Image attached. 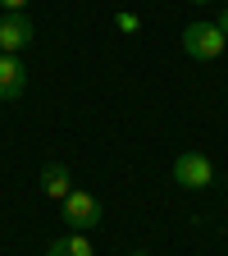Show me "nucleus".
<instances>
[{"label": "nucleus", "instance_id": "f257e3e1", "mask_svg": "<svg viewBox=\"0 0 228 256\" xmlns=\"http://www.w3.org/2000/svg\"><path fill=\"white\" fill-rule=\"evenodd\" d=\"M224 46H228V37H224L215 23H192V28H183V55H192V60H219Z\"/></svg>", "mask_w": 228, "mask_h": 256}, {"label": "nucleus", "instance_id": "f03ea898", "mask_svg": "<svg viewBox=\"0 0 228 256\" xmlns=\"http://www.w3.org/2000/svg\"><path fill=\"white\" fill-rule=\"evenodd\" d=\"M174 183L187 188V192H206V188L215 183V165H210V156H201V151H183V156L174 160Z\"/></svg>", "mask_w": 228, "mask_h": 256}, {"label": "nucleus", "instance_id": "7ed1b4c3", "mask_svg": "<svg viewBox=\"0 0 228 256\" xmlns=\"http://www.w3.org/2000/svg\"><path fill=\"white\" fill-rule=\"evenodd\" d=\"M64 224H69L73 234H87V229H96V224H101V202H96L91 192L73 188L69 197H64Z\"/></svg>", "mask_w": 228, "mask_h": 256}, {"label": "nucleus", "instance_id": "20e7f679", "mask_svg": "<svg viewBox=\"0 0 228 256\" xmlns=\"http://www.w3.org/2000/svg\"><path fill=\"white\" fill-rule=\"evenodd\" d=\"M32 42V23L23 14H5L0 18V55H18Z\"/></svg>", "mask_w": 228, "mask_h": 256}, {"label": "nucleus", "instance_id": "39448f33", "mask_svg": "<svg viewBox=\"0 0 228 256\" xmlns=\"http://www.w3.org/2000/svg\"><path fill=\"white\" fill-rule=\"evenodd\" d=\"M27 87V69L18 64V55H0V101H18Z\"/></svg>", "mask_w": 228, "mask_h": 256}, {"label": "nucleus", "instance_id": "423d86ee", "mask_svg": "<svg viewBox=\"0 0 228 256\" xmlns=\"http://www.w3.org/2000/svg\"><path fill=\"white\" fill-rule=\"evenodd\" d=\"M41 192H46V197H55V202H64V197L73 192L69 170H64V165H46V170H41Z\"/></svg>", "mask_w": 228, "mask_h": 256}, {"label": "nucleus", "instance_id": "0eeeda50", "mask_svg": "<svg viewBox=\"0 0 228 256\" xmlns=\"http://www.w3.org/2000/svg\"><path fill=\"white\" fill-rule=\"evenodd\" d=\"M46 256H91V242H87V234H69V238H55L46 247Z\"/></svg>", "mask_w": 228, "mask_h": 256}, {"label": "nucleus", "instance_id": "6e6552de", "mask_svg": "<svg viewBox=\"0 0 228 256\" xmlns=\"http://www.w3.org/2000/svg\"><path fill=\"white\" fill-rule=\"evenodd\" d=\"M119 28H123V32H137V28H142V18H137V14H128V10H123V14H119Z\"/></svg>", "mask_w": 228, "mask_h": 256}, {"label": "nucleus", "instance_id": "1a4fd4ad", "mask_svg": "<svg viewBox=\"0 0 228 256\" xmlns=\"http://www.w3.org/2000/svg\"><path fill=\"white\" fill-rule=\"evenodd\" d=\"M32 5V0H0V10H5V14H23Z\"/></svg>", "mask_w": 228, "mask_h": 256}, {"label": "nucleus", "instance_id": "9d476101", "mask_svg": "<svg viewBox=\"0 0 228 256\" xmlns=\"http://www.w3.org/2000/svg\"><path fill=\"white\" fill-rule=\"evenodd\" d=\"M215 28H219V32H224V37H228V10H224V14H219V18H215Z\"/></svg>", "mask_w": 228, "mask_h": 256}, {"label": "nucleus", "instance_id": "9b49d317", "mask_svg": "<svg viewBox=\"0 0 228 256\" xmlns=\"http://www.w3.org/2000/svg\"><path fill=\"white\" fill-rule=\"evenodd\" d=\"M192 5H210V0H192Z\"/></svg>", "mask_w": 228, "mask_h": 256}, {"label": "nucleus", "instance_id": "f8f14e48", "mask_svg": "<svg viewBox=\"0 0 228 256\" xmlns=\"http://www.w3.org/2000/svg\"><path fill=\"white\" fill-rule=\"evenodd\" d=\"M133 256H146V252H133Z\"/></svg>", "mask_w": 228, "mask_h": 256}, {"label": "nucleus", "instance_id": "ddd939ff", "mask_svg": "<svg viewBox=\"0 0 228 256\" xmlns=\"http://www.w3.org/2000/svg\"><path fill=\"white\" fill-rule=\"evenodd\" d=\"M0 18H5V10H0Z\"/></svg>", "mask_w": 228, "mask_h": 256}]
</instances>
